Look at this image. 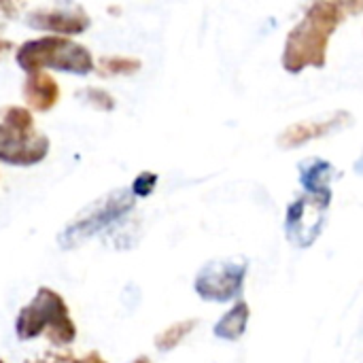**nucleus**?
I'll list each match as a JSON object with an SVG mask.
<instances>
[{"instance_id": "1", "label": "nucleus", "mask_w": 363, "mask_h": 363, "mask_svg": "<svg viewBox=\"0 0 363 363\" xmlns=\"http://www.w3.org/2000/svg\"><path fill=\"white\" fill-rule=\"evenodd\" d=\"M363 11V2H313L304 17L289 30L283 49V68L300 74L304 68H323L328 64V47L342 21Z\"/></svg>"}, {"instance_id": "2", "label": "nucleus", "mask_w": 363, "mask_h": 363, "mask_svg": "<svg viewBox=\"0 0 363 363\" xmlns=\"http://www.w3.org/2000/svg\"><path fill=\"white\" fill-rule=\"evenodd\" d=\"M15 334L23 342L45 334L53 347H66L74 342L77 325L70 319L64 298L49 287H40L36 296L17 313Z\"/></svg>"}, {"instance_id": "3", "label": "nucleus", "mask_w": 363, "mask_h": 363, "mask_svg": "<svg viewBox=\"0 0 363 363\" xmlns=\"http://www.w3.org/2000/svg\"><path fill=\"white\" fill-rule=\"evenodd\" d=\"M15 60L26 74L45 72V68L70 72V74H89L96 68L94 57L85 45L53 34L26 40L17 49Z\"/></svg>"}, {"instance_id": "4", "label": "nucleus", "mask_w": 363, "mask_h": 363, "mask_svg": "<svg viewBox=\"0 0 363 363\" xmlns=\"http://www.w3.org/2000/svg\"><path fill=\"white\" fill-rule=\"evenodd\" d=\"M134 194L130 189H117L106 194L104 198L89 204L77 219H72L62 234L57 236V242L62 249H77L89 238H94L98 232L106 230L115 221L123 219L134 208Z\"/></svg>"}, {"instance_id": "5", "label": "nucleus", "mask_w": 363, "mask_h": 363, "mask_svg": "<svg viewBox=\"0 0 363 363\" xmlns=\"http://www.w3.org/2000/svg\"><path fill=\"white\" fill-rule=\"evenodd\" d=\"M247 279V262L242 257L208 262L196 277L194 289L204 302H230L240 296Z\"/></svg>"}, {"instance_id": "6", "label": "nucleus", "mask_w": 363, "mask_h": 363, "mask_svg": "<svg viewBox=\"0 0 363 363\" xmlns=\"http://www.w3.org/2000/svg\"><path fill=\"white\" fill-rule=\"evenodd\" d=\"M49 138L43 132L17 128L0 121V162L11 166H34L40 164L49 153Z\"/></svg>"}, {"instance_id": "7", "label": "nucleus", "mask_w": 363, "mask_h": 363, "mask_svg": "<svg viewBox=\"0 0 363 363\" xmlns=\"http://www.w3.org/2000/svg\"><path fill=\"white\" fill-rule=\"evenodd\" d=\"M325 213L328 208L308 196H302L296 202H291L285 219V230L289 240L296 247H311L319 238L325 225Z\"/></svg>"}, {"instance_id": "8", "label": "nucleus", "mask_w": 363, "mask_h": 363, "mask_svg": "<svg viewBox=\"0 0 363 363\" xmlns=\"http://www.w3.org/2000/svg\"><path fill=\"white\" fill-rule=\"evenodd\" d=\"M26 23L36 28V30H45L51 32L53 36H72V34H81L91 26V17L89 13L79 6H53V9H34L26 15Z\"/></svg>"}, {"instance_id": "9", "label": "nucleus", "mask_w": 363, "mask_h": 363, "mask_svg": "<svg viewBox=\"0 0 363 363\" xmlns=\"http://www.w3.org/2000/svg\"><path fill=\"white\" fill-rule=\"evenodd\" d=\"M353 121L351 113L347 111H336L323 119H304V121H298V123H291L281 136H279V145L283 149H296V147H302L311 140H317V138H323V136H330L338 130H342L345 125H349Z\"/></svg>"}, {"instance_id": "10", "label": "nucleus", "mask_w": 363, "mask_h": 363, "mask_svg": "<svg viewBox=\"0 0 363 363\" xmlns=\"http://www.w3.org/2000/svg\"><path fill=\"white\" fill-rule=\"evenodd\" d=\"M336 177V168L321 157H308L300 164V183L306 189V196L325 208L332 204V181Z\"/></svg>"}, {"instance_id": "11", "label": "nucleus", "mask_w": 363, "mask_h": 363, "mask_svg": "<svg viewBox=\"0 0 363 363\" xmlns=\"http://www.w3.org/2000/svg\"><path fill=\"white\" fill-rule=\"evenodd\" d=\"M23 100L28 108L47 113L60 100V85L49 72H32L23 81Z\"/></svg>"}, {"instance_id": "12", "label": "nucleus", "mask_w": 363, "mask_h": 363, "mask_svg": "<svg viewBox=\"0 0 363 363\" xmlns=\"http://www.w3.org/2000/svg\"><path fill=\"white\" fill-rule=\"evenodd\" d=\"M249 317H251V308L245 300H238L215 325L213 334L221 340H240L247 332V323H249Z\"/></svg>"}, {"instance_id": "13", "label": "nucleus", "mask_w": 363, "mask_h": 363, "mask_svg": "<svg viewBox=\"0 0 363 363\" xmlns=\"http://www.w3.org/2000/svg\"><path fill=\"white\" fill-rule=\"evenodd\" d=\"M140 66H143V62L138 57H130V55H102L98 60L96 70L102 77H121V74L138 72Z\"/></svg>"}, {"instance_id": "14", "label": "nucleus", "mask_w": 363, "mask_h": 363, "mask_svg": "<svg viewBox=\"0 0 363 363\" xmlns=\"http://www.w3.org/2000/svg\"><path fill=\"white\" fill-rule=\"evenodd\" d=\"M196 325H198L196 319H187V321L172 323L170 328H166L162 334L155 336V349L162 351V353H168V351L177 349V347L196 330Z\"/></svg>"}, {"instance_id": "15", "label": "nucleus", "mask_w": 363, "mask_h": 363, "mask_svg": "<svg viewBox=\"0 0 363 363\" xmlns=\"http://www.w3.org/2000/svg\"><path fill=\"white\" fill-rule=\"evenodd\" d=\"M79 98H83L89 106L98 108V111H113L117 100L102 87H85L79 91Z\"/></svg>"}, {"instance_id": "16", "label": "nucleus", "mask_w": 363, "mask_h": 363, "mask_svg": "<svg viewBox=\"0 0 363 363\" xmlns=\"http://www.w3.org/2000/svg\"><path fill=\"white\" fill-rule=\"evenodd\" d=\"M155 185H157V174H155V172H140V174L134 179L130 191L134 194V198H136V196H138V198H147V196L153 194Z\"/></svg>"}, {"instance_id": "17", "label": "nucleus", "mask_w": 363, "mask_h": 363, "mask_svg": "<svg viewBox=\"0 0 363 363\" xmlns=\"http://www.w3.org/2000/svg\"><path fill=\"white\" fill-rule=\"evenodd\" d=\"M26 363H77V357L72 353H47L36 359H28Z\"/></svg>"}, {"instance_id": "18", "label": "nucleus", "mask_w": 363, "mask_h": 363, "mask_svg": "<svg viewBox=\"0 0 363 363\" xmlns=\"http://www.w3.org/2000/svg\"><path fill=\"white\" fill-rule=\"evenodd\" d=\"M19 11H21V4H15V2H0V26H4L6 21H11L13 17H17Z\"/></svg>"}, {"instance_id": "19", "label": "nucleus", "mask_w": 363, "mask_h": 363, "mask_svg": "<svg viewBox=\"0 0 363 363\" xmlns=\"http://www.w3.org/2000/svg\"><path fill=\"white\" fill-rule=\"evenodd\" d=\"M77 363H106V362H104V357H102L100 353H96V351H91V353H87L85 357H81V359H77Z\"/></svg>"}, {"instance_id": "20", "label": "nucleus", "mask_w": 363, "mask_h": 363, "mask_svg": "<svg viewBox=\"0 0 363 363\" xmlns=\"http://www.w3.org/2000/svg\"><path fill=\"white\" fill-rule=\"evenodd\" d=\"M13 47H15V45H13L9 38H2V36H0V60H2L9 51H13Z\"/></svg>"}, {"instance_id": "21", "label": "nucleus", "mask_w": 363, "mask_h": 363, "mask_svg": "<svg viewBox=\"0 0 363 363\" xmlns=\"http://www.w3.org/2000/svg\"><path fill=\"white\" fill-rule=\"evenodd\" d=\"M132 363H151V359H149V357H145V355H140V357H136Z\"/></svg>"}, {"instance_id": "22", "label": "nucleus", "mask_w": 363, "mask_h": 363, "mask_svg": "<svg viewBox=\"0 0 363 363\" xmlns=\"http://www.w3.org/2000/svg\"><path fill=\"white\" fill-rule=\"evenodd\" d=\"M0 363H4V362H2V359H0Z\"/></svg>"}]
</instances>
